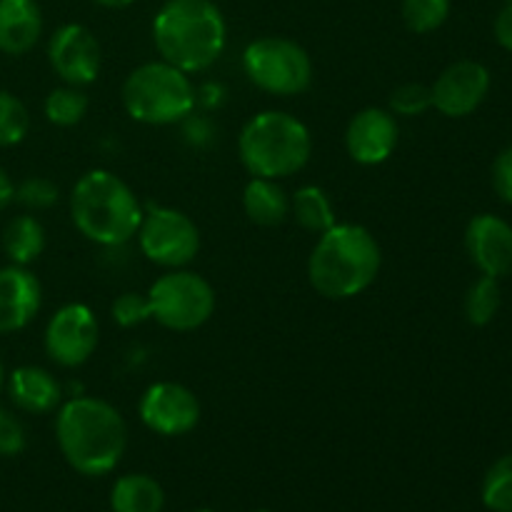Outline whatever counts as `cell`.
<instances>
[{"instance_id":"obj_21","label":"cell","mask_w":512,"mask_h":512,"mask_svg":"<svg viewBox=\"0 0 512 512\" xmlns=\"http://www.w3.org/2000/svg\"><path fill=\"white\" fill-rule=\"evenodd\" d=\"M3 250L13 265H30L45 250V228L33 215H15L3 230Z\"/></svg>"},{"instance_id":"obj_29","label":"cell","mask_w":512,"mask_h":512,"mask_svg":"<svg viewBox=\"0 0 512 512\" xmlns=\"http://www.w3.org/2000/svg\"><path fill=\"white\" fill-rule=\"evenodd\" d=\"M58 185L48 178H25L15 185V203L28 210H48L58 203Z\"/></svg>"},{"instance_id":"obj_16","label":"cell","mask_w":512,"mask_h":512,"mask_svg":"<svg viewBox=\"0 0 512 512\" xmlns=\"http://www.w3.org/2000/svg\"><path fill=\"white\" fill-rule=\"evenodd\" d=\"M43 305V285L28 265L0 268V335L28 328Z\"/></svg>"},{"instance_id":"obj_6","label":"cell","mask_w":512,"mask_h":512,"mask_svg":"<svg viewBox=\"0 0 512 512\" xmlns=\"http://www.w3.org/2000/svg\"><path fill=\"white\" fill-rule=\"evenodd\" d=\"M123 108L135 123L175 125L195 110V85L163 58L143 63L125 78Z\"/></svg>"},{"instance_id":"obj_30","label":"cell","mask_w":512,"mask_h":512,"mask_svg":"<svg viewBox=\"0 0 512 512\" xmlns=\"http://www.w3.org/2000/svg\"><path fill=\"white\" fill-rule=\"evenodd\" d=\"M110 315L120 328H138L145 320H150L148 295L140 293H120L110 305Z\"/></svg>"},{"instance_id":"obj_9","label":"cell","mask_w":512,"mask_h":512,"mask_svg":"<svg viewBox=\"0 0 512 512\" xmlns=\"http://www.w3.org/2000/svg\"><path fill=\"white\" fill-rule=\"evenodd\" d=\"M140 253L160 268H185L200 250V230L190 215L175 208H150L138 228Z\"/></svg>"},{"instance_id":"obj_2","label":"cell","mask_w":512,"mask_h":512,"mask_svg":"<svg viewBox=\"0 0 512 512\" xmlns=\"http://www.w3.org/2000/svg\"><path fill=\"white\" fill-rule=\"evenodd\" d=\"M153 43L165 63L203 73L223 55L228 25L213 0H165L153 18Z\"/></svg>"},{"instance_id":"obj_5","label":"cell","mask_w":512,"mask_h":512,"mask_svg":"<svg viewBox=\"0 0 512 512\" xmlns=\"http://www.w3.org/2000/svg\"><path fill=\"white\" fill-rule=\"evenodd\" d=\"M240 163L253 178L283 180L300 173L313 155L310 128L285 110H263L243 125Z\"/></svg>"},{"instance_id":"obj_24","label":"cell","mask_w":512,"mask_h":512,"mask_svg":"<svg viewBox=\"0 0 512 512\" xmlns=\"http://www.w3.org/2000/svg\"><path fill=\"white\" fill-rule=\"evenodd\" d=\"M500 305H503V293H500V280L490 278V275H480L473 285H470L468 295H465V318L475 328H485L495 320Z\"/></svg>"},{"instance_id":"obj_11","label":"cell","mask_w":512,"mask_h":512,"mask_svg":"<svg viewBox=\"0 0 512 512\" xmlns=\"http://www.w3.org/2000/svg\"><path fill=\"white\" fill-rule=\"evenodd\" d=\"M138 415L148 430L163 438L188 435L200 423V400L185 385L160 380L140 395Z\"/></svg>"},{"instance_id":"obj_32","label":"cell","mask_w":512,"mask_h":512,"mask_svg":"<svg viewBox=\"0 0 512 512\" xmlns=\"http://www.w3.org/2000/svg\"><path fill=\"white\" fill-rule=\"evenodd\" d=\"M180 125H183V138L190 148H208L218 138V128H215L213 120L203 113H195V110L188 118L180 120Z\"/></svg>"},{"instance_id":"obj_41","label":"cell","mask_w":512,"mask_h":512,"mask_svg":"<svg viewBox=\"0 0 512 512\" xmlns=\"http://www.w3.org/2000/svg\"><path fill=\"white\" fill-rule=\"evenodd\" d=\"M505 3H512V0H505Z\"/></svg>"},{"instance_id":"obj_7","label":"cell","mask_w":512,"mask_h":512,"mask_svg":"<svg viewBox=\"0 0 512 512\" xmlns=\"http://www.w3.org/2000/svg\"><path fill=\"white\" fill-rule=\"evenodd\" d=\"M145 295H148L150 320L175 333L203 328L215 313L213 285L193 270H168L150 285Z\"/></svg>"},{"instance_id":"obj_31","label":"cell","mask_w":512,"mask_h":512,"mask_svg":"<svg viewBox=\"0 0 512 512\" xmlns=\"http://www.w3.org/2000/svg\"><path fill=\"white\" fill-rule=\"evenodd\" d=\"M25 450V428L10 410L0 408V458H13Z\"/></svg>"},{"instance_id":"obj_17","label":"cell","mask_w":512,"mask_h":512,"mask_svg":"<svg viewBox=\"0 0 512 512\" xmlns=\"http://www.w3.org/2000/svg\"><path fill=\"white\" fill-rule=\"evenodd\" d=\"M5 390L15 408L30 415L53 413L63 400V385L50 370L38 368V365H20L13 373L5 375Z\"/></svg>"},{"instance_id":"obj_28","label":"cell","mask_w":512,"mask_h":512,"mask_svg":"<svg viewBox=\"0 0 512 512\" xmlns=\"http://www.w3.org/2000/svg\"><path fill=\"white\" fill-rule=\"evenodd\" d=\"M433 108V95L423 83H403L390 93V113L395 118H418Z\"/></svg>"},{"instance_id":"obj_39","label":"cell","mask_w":512,"mask_h":512,"mask_svg":"<svg viewBox=\"0 0 512 512\" xmlns=\"http://www.w3.org/2000/svg\"><path fill=\"white\" fill-rule=\"evenodd\" d=\"M195 512H213V510H195Z\"/></svg>"},{"instance_id":"obj_10","label":"cell","mask_w":512,"mask_h":512,"mask_svg":"<svg viewBox=\"0 0 512 512\" xmlns=\"http://www.w3.org/2000/svg\"><path fill=\"white\" fill-rule=\"evenodd\" d=\"M100 340V325L83 303H68L55 310L45 325V353L60 368H80L93 358Z\"/></svg>"},{"instance_id":"obj_34","label":"cell","mask_w":512,"mask_h":512,"mask_svg":"<svg viewBox=\"0 0 512 512\" xmlns=\"http://www.w3.org/2000/svg\"><path fill=\"white\" fill-rule=\"evenodd\" d=\"M225 100V88L220 83H205L200 88H195V105L205 110L220 108Z\"/></svg>"},{"instance_id":"obj_25","label":"cell","mask_w":512,"mask_h":512,"mask_svg":"<svg viewBox=\"0 0 512 512\" xmlns=\"http://www.w3.org/2000/svg\"><path fill=\"white\" fill-rule=\"evenodd\" d=\"M483 505L493 512H512V453L490 465L480 490Z\"/></svg>"},{"instance_id":"obj_23","label":"cell","mask_w":512,"mask_h":512,"mask_svg":"<svg viewBox=\"0 0 512 512\" xmlns=\"http://www.w3.org/2000/svg\"><path fill=\"white\" fill-rule=\"evenodd\" d=\"M88 108L90 100L85 95V90L65 83L60 88L50 90L43 103L45 118H48V123L58 125V128H73V125H78L88 115Z\"/></svg>"},{"instance_id":"obj_38","label":"cell","mask_w":512,"mask_h":512,"mask_svg":"<svg viewBox=\"0 0 512 512\" xmlns=\"http://www.w3.org/2000/svg\"><path fill=\"white\" fill-rule=\"evenodd\" d=\"M3 388H5V368L3 363H0V393H3Z\"/></svg>"},{"instance_id":"obj_8","label":"cell","mask_w":512,"mask_h":512,"mask_svg":"<svg viewBox=\"0 0 512 512\" xmlns=\"http://www.w3.org/2000/svg\"><path fill=\"white\" fill-rule=\"evenodd\" d=\"M243 70L250 83L270 95H300L313 83V60L308 50L290 38H258L243 50Z\"/></svg>"},{"instance_id":"obj_4","label":"cell","mask_w":512,"mask_h":512,"mask_svg":"<svg viewBox=\"0 0 512 512\" xmlns=\"http://www.w3.org/2000/svg\"><path fill=\"white\" fill-rule=\"evenodd\" d=\"M143 205L123 178L103 168L80 175L70 193V218L85 240L120 248L138 235Z\"/></svg>"},{"instance_id":"obj_18","label":"cell","mask_w":512,"mask_h":512,"mask_svg":"<svg viewBox=\"0 0 512 512\" xmlns=\"http://www.w3.org/2000/svg\"><path fill=\"white\" fill-rule=\"evenodd\" d=\"M43 35V10L35 0H0V53L25 55Z\"/></svg>"},{"instance_id":"obj_33","label":"cell","mask_w":512,"mask_h":512,"mask_svg":"<svg viewBox=\"0 0 512 512\" xmlns=\"http://www.w3.org/2000/svg\"><path fill=\"white\" fill-rule=\"evenodd\" d=\"M493 190L503 203L512 205V145L503 148L493 163Z\"/></svg>"},{"instance_id":"obj_13","label":"cell","mask_w":512,"mask_h":512,"mask_svg":"<svg viewBox=\"0 0 512 512\" xmlns=\"http://www.w3.org/2000/svg\"><path fill=\"white\" fill-rule=\"evenodd\" d=\"M490 93V70L478 60H458L448 65L430 85L433 108L445 118H468Z\"/></svg>"},{"instance_id":"obj_22","label":"cell","mask_w":512,"mask_h":512,"mask_svg":"<svg viewBox=\"0 0 512 512\" xmlns=\"http://www.w3.org/2000/svg\"><path fill=\"white\" fill-rule=\"evenodd\" d=\"M290 215H295L298 225L308 233H325L335 225V208L330 195L320 185H303L290 198Z\"/></svg>"},{"instance_id":"obj_26","label":"cell","mask_w":512,"mask_h":512,"mask_svg":"<svg viewBox=\"0 0 512 512\" xmlns=\"http://www.w3.org/2000/svg\"><path fill=\"white\" fill-rule=\"evenodd\" d=\"M30 130V113L23 100L8 90H0V148L23 143Z\"/></svg>"},{"instance_id":"obj_35","label":"cell","mask_w":512,"mask_h":512,"mask_svg":"<svg viewBox=\"0 0 512 512\" xmlns=\"http://www.w3.org/2000/svg\"><path fill=\"white\" fill-rule=\"evenodd\" d=\"M493 33L500 48L510 50L512 53V3H505V8L498 13V18H495V25H493Z\"/></svg>"},{"instance_id":"obj_20","label":"cell","mask_w":512,"mask_h":512,"mask_svg":"<svg viewBox=\"0 0 512 512\" xmlns=\"http://www.w3.org/2000/svg\"><path fill=\"white\" fill-rule=\"evenodd\" d=\"M165 505V493L155 478L145 473H128L115 480L110 490L113 512H160Z\"/></svg>"},{"instance_id":"obj_40","label":"cell","mask_w":512,"mask_h":512,"mask_svg":"<svg viewBox=\"0 0 512 512\" xmlns=\"http://www.w3.org/2000/svg\"><path fill=\"white\" fill-rule=\"evenodd\" d=\"M255 512H270V510H255Z\"/></svg>"},{"instance_id":"obj_12","label":"cell","mask_w":512,"mask_h":512,"mask_svg":"<svg viewBox=\"0 0 512 512\" xmlns=\"http://www.w3.org/2000/svg\"><path fill=\"white\" fill-rule=\"evenodd\" d=\"M48 60L65 85L85 88L98 80L103 68V50L93 30L80 23H65L50 35Z\"/></svg>"},{"instance_id":"obj_3","label":"cell","mask_w":512,"mask_h":512,"mask_svg":"<svg viewBox=\"0 0 512 512\" xmlns=\"http://www.w3.org/2000/svg\"><path fill=\"white\" fill-rule=\"evenodd\" d=\"M383 253L368 228L358 223H335L318 235L308 258V280L328 300H350L375 283Z\"/></svg>"},{"instance_id":"obj_14","label":"cell","mask_w":512,"mask_h":512,"mask_svg":"<svg viewBox=\"0 0 512 512\" xmlns=\"http://www.w3.org/2000/svg\"><path fill=\"white\" fill-rule=\"evenodd\" d=\"M398 140V118L385 108L358 110L345 128V150L358 165H380L390 160Z\"/></svg>"},{"instance_id":"obj_37","label":"cell","mask_w":512,"mask_h":512,"mask_svg":"<svg viewBox=\"0 0 512 512\" xmlns=\"http://www.w3.org/2000/svg\"><path fill=\"white\" fill-rule=\"evenodd\" d=\"M95 5H103V8H113V10H120V8H128V5H133L135 0H93Z\"/></svg>"},{"instance_id":"obj_36","label":"cell","mask_w":512,"mask_h":512,"mask_svg":"<svg viewBox=\"0 0 512 512\" xmlns=\"http://www.w3.org/2000/svg\"><path fill=\"white\" fill-rule=\"evenodd\" d=\"M10 203H15V183L10 180V175L0 168V210L8 208Z\"/></svg>"},{"instance_id":"obj_27","label":"cell","mask_w":512,"mask_h":512,"mask_svg":"<svg viewBox=\"0 0 512 512\" xmlns=\"http://www.w3.org/2000/svg\"><path fill=\"white\" fill-rule=\"evenodd\" d=\"M403 20L408 30L425 35L438 30L450 15V0H403Z\"/></svg>"},{"instance_id":"obj_19","label":"cell","mask_w":512,"mask_h":512,"mask_svg":"<svg viewBox=\"0 0 512 512\" xmlns=\"http://www.w3.org/2000/svg\"><path fill=\"white\" fill-rule=\"evenodd\" d=\"M243 210L250 223L275 228L290 215V195L278 180L250 178L243 190Z\"/></svg>"},{"instance_id":"obj_15","label":"cell","mask_w":512,"mask_h":512,"mask_svg":"<svg viewBox=\"0 0 512 512\" xmlns=\"http://www.w3.org/2000/svg\"><path fill=\"white\" fill-rule=\"evenodd\" d=\"M465 248L475 268L490 278L512 273V225L493 213H480L465 228Z\"/></svg>"},{"instance_id":"obj_1","label":"cell","mask_w":512,"mask_h":512,"mask_svg":"<svg viewBox=\"0 0 512 512\" xmlns=\"http://www.w3.org/2000/svg\"><path fill=\"white\" fill-rule=\"evenodd\" d=\"M55 440L65 463L75 473L100 478L123 460L128 448V425L108 400L78 395L60 403Z\"/></svg>"}]
</instances>
